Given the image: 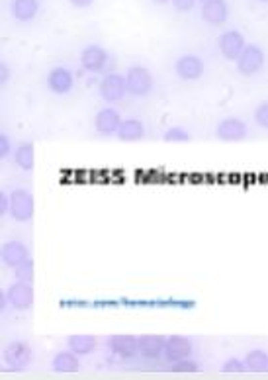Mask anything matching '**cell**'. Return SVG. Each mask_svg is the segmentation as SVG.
Returning a JSON list of instances; mask_svg holds the SVG:
<instances>
[{
  "instance_id": "10",
  "label": "cell",
  "mask_w": 268,
  "mask_h": 380,
  "mask_svg": "<svg viewBox=\"0 0 268 380\" xmlns=\"http://www.w3.org/2000/svg\"><path fill=\"white\" fill-rule=\"evenodd\" d=\"M106 347L110 353L120 359H134L139 353V343L134 335H110L106 340Z\"/></svg>"
},
{
  "instance_id": "23",
  "label": "cell",
  "mask_w": 268,
  "mask_h": 380,
  "mask_svg": "<svg viewBox=\"0 0 268 380\" xmlns=\"http://www.w3.org/2000/svg\"><path fill=\"white\" fill-rule=\"evenodd\" d=\"M245 367L249 372H268V353L263 349H253L245 357Z\"/></svg>"
},
{
  "instance_id": "31",
  "label": "cell",
  "mask_w": 268,
  "mask_h": 380,
  "mask_svg": "<svg viewBox=\"0 0 268 380\" xmlns=\"http://www.w3.org/2000/svg\"><path fill=\"white\" fill-rule=\"evenodd\" d=\"M8 210H10V194L2 192L0 194V212H2V216H6Z\"/></svg>"
},
{
  "instance_id": "18",
  "label": "cell",
  "mask_w": 268,
  "mask_h": 380,
  "mask_svg": "<svg viewBox=\"0 0 268 380\" xmlns=\"http://www.w3.org/2000/svg\"><path fill=\"white\" fill-rule=\"evenodd\" d=\"M79 367H81L79 355L73 353L71 349L57 353L53 357V361H51V368H53L57 375H73V372L79 370Z\"/></svg>"
},
{
  "instance_id": "11",
  "label": "cell",
  "mask_w": 268,
  "mask_h": 380,
  "mask_svg": "<svg viewBox=\"0 0 268 380\" xmlns=\"http://www.w3.org/2000/svg\"><path fill=\"white\" fill-rule=\"evenodd\" d=\"M6 294H8L10 306L16 310H29L34 306V286H32V283L18 281L6 290Z\"/></svg>"
},
{
  "instance_id": "16",
  "label": "cell",
  "mask_w": 268,
  "mask_h": 380,
  "mask_svg": "<svg viewBox=\"0 0 268 380\" xmlns=\"http://www.w3.org/2000/svg\"><path fill=\"white\" fill-rule=\"evenodd\" d=\"M139 343V355L149 361H157L165 357V347H167V337L162 335H141L137 337Z\"/></svg>"
},
{
  "instance_id": "6",
  "label": "cell",
  "mask_w": 268,
  "mask_h": 380,
  "mask_svg": "<svg viewBox=\"0 0 268 380\" xmlns=\"http://www.w3.org/2000/svg\"><path fill=\"white\" fill-rule=\"evenodd\" d=\"M98 93H100V98L106 100V102H120L121 98L127 93V81L125 77H121L118 73H112V75H106L102 81H100V86H98Z\"/></svg>"
},
{
  "instance_id": "3",
  "label": "cell",
  "mask_w": 268,
  "mask_h": 380,
  "mask_svg": "<svg viewBox=\"0 0 268 380\" xmlns=\"http://www.w3.org/2000/svg\"><path fill=\"white\" fill-rule=\"evenodd\" d=\"M8 214L14 222L18 224H26L34 217V196L32 192H27L24 189L12 190L10 194V210Z\"/></svg>"
},
{
  "instance_id": "24",
  "label": "cell",
  "mask_w": 268,
  "mask_h": 380,
  "mask_svg": "<svg viewBox=\"0 0 268 380\" xmlns=\"http://www.w3.org/2000/svg\"><path fill=\"white\" fill-rule=\"evenodd\" d=\"M14 276H16V281L32 283V281H34V261L27 259L22 265H18V267L14 269Z\"/></svg>"
},
{
  "instance_id": "5",
  "label": "cell",
  "mask_w": 268,
  "mask_h": 380,
  "mask_svg": "<svg viewBox=\"0 0 268 380\" xmlns=\"http://www.w3.org/2000/svg\"><path fill=\"white\" fill-rule=\"evenodd\" d=\"M217 47H219V54L223 55V59L228 61H237L239 55L243 54V49L247 47V41L245 36L237 29H228L219 36L217 40Z\"/></svg>"
},
{
  "instance_id": "2",
  "label": "cell",
  "mask_w": 268,
  "mask_h": 380,
  "mask_svg": "<svg viewBox=\"0 0 268 380\" xmlns=\"http://www.w3.org/2000/svg\"><path fill=\"white\" fill-rule=\"evenodd\" d=\"M32 359H34V351L24 341H14L2 351V363L10 370H24L29 367Z\"/></svg>"
},
{
  "instance_id": "15",
  "label": "cell",
  "mask_w": 268,
  "mask_h": 380,
  "mask_svg": "<svg viewBox=\"0 0 268 380\" xmlns=\"http://www.w3.org/2000/svg\"><path fill=\"white\" fill-rule=\"evenodd\" d=\"M108 51L100 45H88L84 47L81 54V65L88 73H100L106 69Z\"/></svg>"
},
{
  "instance_id": "4",
  "label": "cell",
  "mask_w": 268,
  "mask_h": 380,
  "mask_svg": "<svg viewBox=\"0 0 268 380\" xmlns=\"http://www.w3.org/2000/svg\"><path fill=\"white\" fill-rule=\"evenodd\" d=\"M127 93L135 98H143L153 91V75L145 67H132L125 73Z\"/></svg>"
},
{
  "instance_id": "35",
  "label": "cell",
  "mask_w": 268,
  "mask_h": 380,
  "mask_svg": "<svg viewBox=\"0 0 268 380\" xmlns=\"http://www.w3.org/2000/svg\"><path fill=\"white\" fill-rule=\"evenodd\" d=\"M260 2H268V0H260Z\"/></svg>"
},
{
  "instance_id": "36",
  "label": "cell",
  "mask_w": 268,
  "mask_h": 380,
  "mask_svg": "<svg viewBox=\"0 0 268 380\" xmlns=\"http://www.w3.org/2000/svg\"><path fill=\"white\" fill-rule=\"evenodd\" d=\"M202 2H206V0H202Z\"/></svg>"
},
{
  "instance_id": "17",
  "label": "cell",
  "mask_w": 268,
  "mask_h": 380,
  "mask_svg": "<svg viewBox=\"0 0 268 380\" xmlns=\"http://www.w3.org/2000/svg\"><path fill=\"white\" fill-rule=\"evenodd\" d=\"M29 259V251L22 241H6L2 245V263L8 269H16Z\"/></svg>"
},
{
  "instance_id": "28",
  "label": "cell",
  "mask_w": 268,
  "mask_h": 380,
  "mask_svg": "<svg viewBox=\"0 0 268 380\" xmlns=\"http://www.w3.org/2000/svg\"><path fill=\"white\" fill-rule=\"evenodd\" d=\"M255 122L258 123V128L268 130V102H260L255 110Z\"/></svg>"
},
{
  "instance_id": "20",
  "label": "cell",
  "mask_w": 268,
  "mask_h": 380,
  "mask_svg": "<svg viewBox=\"0 0 268 380\" xmlns=\"http://www.w3.org/2000/svg\"><path fill=\"white\" fill-rule=\"evenodd\" d=\"M116 136L121 141H139L141 137L145 136V126L135 118H127V120L121 122Z\"/></svg>"
},
{
  "instance_id": "34",
  "label": "cell",
  "mask_w": 268,
  "mask_h": 380,
  "mask_svg": "<svg viewBox=\"0 0 268 380\" xmlns=\"http://www.w3.org/2000/svg\"><path fill=\"white\" fill-rule=\"evenodd\" d=\"M155 4H167V2H171V0H153Z\"/></svg>"
},
{
  "instance_id": "29",
  "label": "cell",
  "mask_w": 268,
  "mask_h": 380,
  "mask_svg": "<svg viewBox=\"0 0 268 380\" xmlns=\"http://www.w3.org/2000/svg\"><path fill=\"white\" fill-rule=\"evenodd\" d=\"M12 155V150H10V137L6 136V134H2L0 136V157L2 159H8Z\"/></svg>"
},
{
  "instance_id": "30",
  "label": "cell",
  "mask_w": 268,
  "mask_h": 380,
  "mask_svg": "<svg viewBox=\"0 0 268 380\" xmlns=\"http://www.w3.org/2000/svg\"><path fill=\"white\" fill-rule=\"evenodd\" d=\"M171 2H173V6H175L178 12H190L196 6L198 0H171Z\"/></svg>"
},
{
  "instance_id": "7",
  "label": "cell",
  "mask_w": 268,
  "mask_h": 380,
  "mask_svg": "<svg viewBox=\"0 0 268 380\" xmlns=\"http://www.w3.org/2000/svg\"><path fill=\"white\" fill-rule=\"evenodd\" d=\"M204 61L198 55H182L178 57L175 63V71L178 75V79L182 81H198L202 75H204Z\"/></svg>"
},
{
  "instance_id": "14",
  "label": "cell",
  "mask_w": 268,
  "mask_h": 380,
  "mask_svg": "<svg viewBox=\"0 0 268 380\" xmlns=\"http://www.w3.org/2000/svg\"><path fill=\"white\" fill-rule=\"evenodd\" d=\"M229 18V6L226 0H206L202 6V20L210 26H221Z\"/></svg>"
},
{
  "instance_id": "19",
  "label": "cell",
  "mask_w": 268,
  "mask_h": 380,
  "mask_svg": "<svg viewBox=\"0 0 268 380\" xmlns=\"http://www.w3.org/2000/svg\"><path fill=\"white\" fill-rule=\"evenodd\" d=\"M40 12V2L38 0H14L12 16L18 22H32Z\"/></svg>"
},
{
  "instance_id": "13",
  "label": "cell",
  "mask_w": 268,
  "mask_h": 380,
  "mask_svg": "<svg viewBox=\"0 0 268 380\" xmlns=\"http://www.w3.org/2000/svg\"><path fill=\"white\" fill-rule=\"evenodd\" d=\"M192 340L184 337V335H171L167 337V347H165V359L169 363H176V361H182L188 359L192 355Z\"/></svg>"
},
{
  "instance_id": "22",
  "label": "cell",
  "mask_w": 268,
  "mask_h": 380,
  "mask_svg": "<svg viewBox=\"0 0 268 380\" xmlns=\"http://www.w3.org/2000/svg\"><path fill=\"white\" fill-rule=\"evenodd\" d=\"M14 163L18 165L22 171H32L36 163V155H34V143H20L14 151Z\"/></svg>"
},
{
  "instance_id": "25",
  "label": "cell",
  "mask_w": 268,
  "mask_h": 380,
  "mask_svg": "<svg viewBox=\"0 0 268 380\" xmlns=\"http://www.w3.org/2000/svg\"><path fill=\"white\" fill-rule=\"evenodd\" d=\"M162 139L165 141H169V143H182V141H188L190 139V134H188L184 128H169L165 134H162Z\"/></svg>"
},
{
  "instance_id": "21",
  "label": "cell",
  "mask_w": 268,
  "mask_h": 380,
  "mask_svg": "<svg viewBox=\"0 0 268 380\" xmlns=\"http://www.w3.org/2000/svg\"><path fill=\"white\" fill-rule=\"evenodd\" d=\"M67 347L77 355H90L98 347V340L94 335H69Z\"/></svg>"
},
{
  "instance_id": "12",
  "label": "cell",
  "mask_w": 268,
  "mask_h": 380,
  "mask_svg": "<svg viewBox=\"0 0 268 380\" xmlns=\"http://www.w3.org/2000/svg\"><path fill=\"white\" fill-rule=\"evenodd\" d=\"M121 122L123 120H121V116L118 114V110L102 108L94 116V130L100 136H114V134H118Z\"/></svg>"
},
{
  "instance_id": "26",
  "label": "cell",
  "mask_w": 268,
  "mask_h": 380,
  "mask_svg": "<svg viewBox=\"0 0 268 380\" xmlns=\"http://www.w3.org/2000/svg\"><path fill=\"white\" fill-rule=\"evenodd\" d=\"M200 370V367L192 361V359H182V361H176L171 367V372L176 375H196Z\"/></svg>"
},
{
  "instance_id": "32",
  "label": "cell",
  "mask_w": 268,
  "mask_h": 380,
  "mask_svg": "<svg viewBox=\"0 0 268 380\" xmlns=\"http://www.w3.org/2000/svg\"><path fill=\"white\" fill-rule=\"evenodd\" d=\"M75 8H88L93 4L94 0H69Z\"/></svg>"
},
{
  "instance_id": "8",
  "label": "cell",
  "mask_w": 268,
  "mask_h": 380,
  "mask_svg": "<svg viewBox=\"0 0 268 380\" xmlns=\"http://www.w3.org/2000/svg\"><path fill=\"white\" fill-rule=\"evenodd\" d=\"M75 86V75L67 67H55L47 75V88L57 96H65Z\"/></svg>"
},
{
  "instance_id": "33",
  "label": "cell",
  "mask_w": 268,
  "mask_h": 380,
  "mask_svg": "<svg viewBox=\"0 0 268 380\" xmlns=\"http://www.w3.org/2000/svg\"><path fill=\"white\" fill-rule=\"evenodd\" d=\"M6 81H8V69L2 65V82H6Z\"/></svg>"
},
{
  "instance_id": "1",
  "label": "cell",
  "mask_w": 268,
  "mask_h": 380,
  "mask_svg": "<svg viewBox=\"0 0 268 380\" xmlns=\"http://www.w3.org/2000/svg\"><path fill=\"white\" fill-rule=\"evenodd\" d=\"M235 63H237V71L241 73L243 77H255L256 73H260L265 67L267 55H265L260 45L247 43V47L243 49V54L239 55V59Z\"/></svg>"
},
{
  "instance_id": "27",
  "label": "cell",
  "mask_w": 268,
  "mask_h": 380,
  "mask_svg": "<svg viewBox=\"0 0 268 380\" xmlns=\"http://www.w3.org/2000/svg\"><path fill=\"white\" fill-rule=\"evenodd\" d=\"M221 370H223L226 375H241V372L247 370V367H245V361L237 359V357H231V359H228V361L223 363Z\"/></svg>"
},
{
  "instance_id": "9",
  "label": "cell",
  "mask_w": 268,
  "mask_h": 380,
  "mask_svg": "<svg viewBox=\"0 0 268 380\" xmlns=\"http://www.w3.org/2000/svg\"><path fill=\"white\" fill-rule=\"evenodd\" d=\"M215 134L221 141H243L245 137L249 136V128L247 123L243 122L241 118H226L217 123Z\"/></svg>"
}]
</instances>
